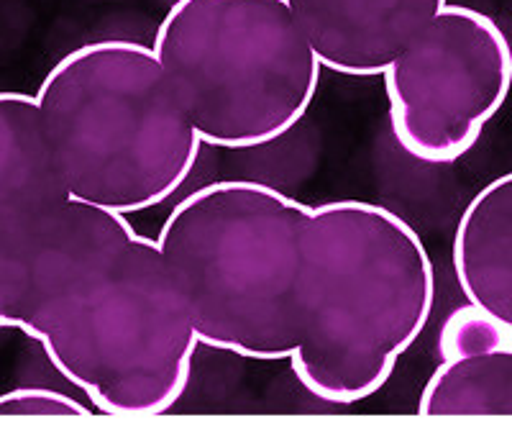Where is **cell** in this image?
<instances>
[{"mask_svg": "<svg viewBox=\"0 0 512 428\" xmlns=\"http://www.w3.org/2000/svg\"><path fill=\"white\" fill-rule=\"evenodd\" d=\"M0 326L24 331L105 416L185 393L200 339L159 241L64 188L36 95L0 93Z\"/></svg>", "mask_w": 512, "mask_h": 428, "instance_id": "cell-1", "label": "cell"}, {"mask_svg": "<svg viewBox=\"0 0 512 428\" xmlns=\"http://www.w3.org/2000/svg\"><path fill=\"white\" fill-rule=\"evenodd\" d=\"M433 303L431 254L400 213L356 198L313 206L292 372L326 403L372 398L420 339Z\"/></svg>", "mask_w": 512, "mask_h": 428, "instance_id": "cell-2", "label": "cell"}, {"mask_svg": "<svg viewBox=\"0 0 512 428\" xmlns=\"http://www.w3.org/2000/svg\"><path fill=\"white\" fill-rule=\"evenodd\" d=\"M313 206L267 182L216 180L182 198L157 241L200 344L290 362Z\"/></svg>", "mask_w": 512, "mask_h": 428, "instance_id": "cell-3", "label": "cell"}, {"mask_svg": "<svg viewBox=\"0 0 512 428\" xmlns=\"http://www.w3.org/2000/svg\"><path fill=\"white\" fill-rule=\"evenodd\" d=\"M39 126L64 188L123 216L187 182L205 141L154 47L100 39L64 54L36 90Z\"/></svg>", "mask_w": 512, "mask_h": 428, "instance_id": "cell-4", "label": "cell"}, {"mask_svg": "<svg viewBox=\"0 0 512 428\" xmlns=\"http://www.w3.org/2000/svg\"><path fill=\"white\" fill-rule=\"evenodd\" d=\"M154 52L190 124L218 149L290 134L326 70L287 0H175Z\"/></svg>", "mask_w": 512, "mask_h": 428, "instance_id": "cell-5", "label": "cell"}, {"mask_svg": "<svg viewBox=\"0 0 512 428\" xmlns=\"http://www.w3.org/2000/svg\"><path fill=\"white\" fill-rule=\"evenodd\" d=\"M402 152L451 165L472 152L512 88L505 31L469 6L448 3L382 75Z\"/></svg>", "mask_w": 512, "mask_h": 428, "instance_id": "cell-6", "label": "cell"}, {"mask_svg": "<svg viewBox=\"0 0 512 428\" xmlns=\"http://www.w3.org/2000/svg\"><path fill=\"white\" fill-rule=\"evenodd\" d=\"M320 65L382 77L448 0H287Z\"/></svg>", "mask_w": 512, "mask_h": 428, "instance_id": "cell-7", "label": "cell"}, {"mask_svg": "<svg viewBox=\"0 0 512 428\" xmlns=\"http://www.w3.org/2000/svg\"><path fill=\"white\" fill-rule=\"evenodd\" d=\"M451 264L466 303L512 331V170L466 203L454 229Z\"/></svg>", "mask_w": 512, "mask_h": 428, "instance_id": "cell-8", "label": "cell"}, {"mask_svg": "<svg viewBox=\"0 0 512 428\" xmlns=\"http://www.w3.org/2000/svg\"><path fill=\"white\" fill-rule=\"evenodd\" d=\"M425 418H512V339L487 352L441 359L418 400Z\"/></svg>", "mask_w": 512, "mask_h": 428, "instance_id": "cell-9", "label": "cell"}, {"mask_svg": "<svg viewBox=\"0 0 512 428\" xmlns=\"http://www.w3.org/2000/svg\"><path fill=\"white\" fill-rule=\"evenodd\" d=\"M510 339L512 331H507L500 321L474 308L472 303H466L443 323L438 352H441V359L469 357V354L495 349Z\"/></svg>", "mask_w": 512, "mask_h": 428, "instance_id": "cell-10", "label": "cell"}, {"mask_svg": "<svg viewBox=\"0 0 512 428\" xmlns=\"http://www.w3.org/2000/svg\"><path fill=\"white\" fill-rule=\"evenodd\" d=\"M95 408L70 398V395L52 390V387H13L0 395V418H70V416H90Z\"/></svg>", "mask_w": 512, "mask_h": 428, "instance_id": "cell-11", "label": "cell"}]
</instances>
